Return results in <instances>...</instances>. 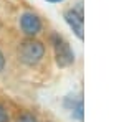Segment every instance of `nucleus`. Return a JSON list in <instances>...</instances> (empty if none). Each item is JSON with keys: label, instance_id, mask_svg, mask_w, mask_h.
Segmentation results:
<instances>
[{"label": "nucleus", "instance_id": "f257e3e1", "mask_svg": "<svg viewBox=\"0 0 124 122\" xmlns=\"http://www.w3.org/2000/svg\"><path fill=\"white\" fill-rule=\"evenodd\" d=\"M17 56H18L22 65L33 68V66H37L45 58V45L41 41H38V40H35L33 36L31 38L28 36L27 40H23L20 43Z\"/></svg>", "mask_w": 124, "mask_h": 122}, {"label": "nucleus", "instance_id": "f03ea898", "mask_svg": "<svg viewBox=\"0 0 124 122\" xmlns=\"http://www.w3.org/2000/svg\"><path fill=\"white\" fill-rule=\"evenodd\" d=\"M51 45H53L55 61H56L58 68H68L75 63V51L71 50L70 43L61 35L53 33L51 35Z\"/></svg>", "mask_w": 124, "mask_h": 122}, {"label": "nucleus", "instance_id": "7ed1b4c3", "mask_svg": "<svg viewBox=\"0 0 124 122\" xmlns=\"http://www.w3.org/2000/svg\"><path fill=\"white\" fill-rule=\"evenodd\" d=\"M63 18L68 23V27L73 30L75 36L83 41L85 40V18H83V7H81V2L78 3V7L66 10L63 13Z\"/></svg>", "mask_w": 124, "mask_h": 122}, {"label": "nucleus", "instance_id": "20e7f679", "mask_svg": "<svg viewBox=\"0 0 124 122\" xmlns=\"http://www.w3.org/2000/svg\"><path fill=\"white\" fill-rule=\"evenodd\" d=\"M20 30L23 31V35L27 36H37L43 30V23L37 13L33 12H23L20 15Z\"/></svg>", "mask_w": 124, "mask_h": 122}, {"label": "nucleus", "instance_id": "39448f33", "mask_svg": "<svg viewBox=\"0 0 124 122\" xmlns=\"http://www.w3.org/2000/svg\"><path fill=\"white\" fill-rule=\"evenodd\" d=\"M63 107L71 112V117L76 119L78 122H83L85 119V106H83V97L70 94L63 99Z\"/></svg>", "mask_w": 124, "mask_h": 122}, {"label": "nucleus", "instance_id": "423d86ee", "mask_svg": "<svg viewBox=\"0 0 124 122\" xmlns=\"http://www.w3.org/2000/svg\"><path fill=\"white\" fill-rule=\"evenodd\" d=\"M15 122H38V119H37L33 114L23 112V114H20L18 117H17V121H15Z\"/></svg>", "mask_w": 124, "mask_h": 122}, {"label": "nucleus", "instance_id": "0eeeda50", "mask_svg": "<svg viewBox=\"0 0 124 122\" xmlns=\"http://www.w3.org/2000/svg\"><path fill=\"white\" fill-rule=\"evenodd\" d=\"M0 122H10V114L5 106L0 104Z\"/></svg>", "mask_w": 124, "mask_h": 122}, {"label": "nucleus", "instance_id": "6e6552de", "mask_svg": "<svg viewBox=\"0 0 124 122\" xmlns=\"http://www.w3.org/2000/svg\"><path fill=\"white\" fill-rule=\"evenodd\" d=\"M3 68H5V56H3V53L0 51V73L3 71Z\"/></svg>", "mask_w": 124, "mask_h": 122}, {"label": "nucleus", "instance_id": "1a4fd4ad", "mask_svg": "<svg viewBox=\"0 0 124 122\" xmlns=\"http://www.w3.org/2000/svg\"><path fill=\"white\" fill-rule=\"evenodd\" d=\"M46 2H50V3H61L63 0H46Z\"/></svg>", "mask_w": 124, "mask_h": 122}]
</instances>
